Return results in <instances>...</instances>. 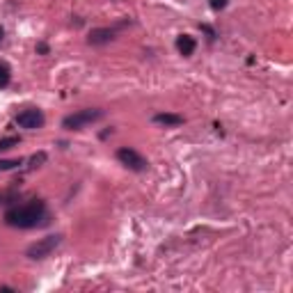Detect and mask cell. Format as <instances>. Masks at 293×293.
<instances>
[{
    "label": "cell",
    "mask_w": 293,
    "mask_h": 293,
    "mask_svg": "<svg viewBox=\"0 0 293 293\" xmlns=\"http://www.w3.org/2000/svg\"><path fill=\"white\" fill-rule=\"evenodd\" d=\"M5 222L16 229H35L48 225V209L44 200H30L21 206H12L5 213Z\"/></svg>",
    "instance_id": "1"
},
{
    "label": "cell",
    "mask_w": 293,
    "mask_h": 293,
    "mask_svg": "<svg viewBox=\"0 0 293 293\" xmlns=\"http://www.w3.org/2000/svg\"><path fill=\"white\" fill-rule=\"evenodd\" d=\"M103 110L101 108H82V110H76V113L67 115V117L62 119V129L67 131H82L85 126H89V124L99 122V119H103Z\"/></svg>",
    "instance_id": "2"
},
{
    "label": "cell",
    "mask_w": 293,
    "mask_h": 293,
    "mask_svg": "<svg viewBox=\"0 0 293 293\" xmlns=\"http://www.w3.org/2000/svg\"><path fill=\"white\" fill-rule=\"evenodd\" d=\"M62 238H64L62 234H53V236L39 238V241H35L32 245H28L26 257H28V259H32V261H39V259L51 257V254L55 252V247H60Z\"/></svg>",
    "instance_id": "3"
},
{
    "label": "cell",
    "mask_w": 293,
    "mask_h": 293,
    "mask_svg": "<svg viewBox=\"0 0 293 293\" xmlns=\"http://www.w3.org/2000/svg\"><path fill=\"white\" fill-rule=\"evenodd\" d=\"M117 160L124 165V167H129V170H133V172H144L147 167H149V160L144 158L140 151H135L133 147H119Z\"/></svg>",
    "instance_id": "4"
},
{
    "label": "cell",
    "mask_w": 293,
    "mask_h": 293,
    "mask_svg": "<svg viewBox=\"0 0 293 293\" xmlns=\"http://www.w3.org/2000/svg\"><path fill=\"white\" fill-rule=\"evenodd\" d=\"M16 124H19L21 129L37 131L46 124V117H44V113H41L39 108H26V110H21V113L16 115Z\"/></svg>",
    "instance_id": "5"
},
{
    "label": "cell",
    "mask_w": 293,
    "mask_h": 293,
    "mask_svg": "<svg viewBox=\"0 0 293 293\" xmlns=\"http://www.w3.org/2000/svg\"><path fill=\"white\" fill-rule=\"evenodd\" d=\"M119 28H94V30L89 32V37H87V44L89 46H103V44H110V41L117 37Z\"/></svg>",
    "instance_id": "6"
},
{
    "label": "cell",
    "mask_w": 293,
    "mask_h": 293,
    "mask_svg": "<svg viewBox=\"0 0 293 293\" xmlns=\"http://www.w3.org/2000/svg\"><path fill=\"white\" fill-rule=\"evenodd\" d=\"M195 48H197L195 37H190V35H179L176 37V51H179L183 57H190L192 53H195Z\"/></svg>",
    "instance_id": "7"
},
{
    "label": "cell",
    "mask_w": 293,
    "mask_h": 293,
    "mask_svg": "<svg viewBox=\"0 0 293 293\" xmlns=\"http://www.w3.org/2000/svg\"><path fill=\"white\" fill-rule=\"evenodd\" d=\"M154 122L160 124V126H181L183 117L174 115V113H158V115H154Z\"/></svg>",
    "instance_id": "8"
},
{
    "label": "cell",
    "mask_w": 293,
    "mask_h": 293,
    "mask_svg": "<svg viewBox=\"0 0 293 293\" xmlns=\"http://www.w3.org/2000/svg\"><path fill=\"white\" fill-rule=\"evenodd\" d=\"M10 82H12V69H10V64L0 62V89H5Z\"/></svg>",
    "instance_id": "9"
},
{
    "label": "cell",
    "mask_w": 293,
    "mask_h": 293,
    "mask_svg": "<svg viewBox=\"0 0 293 293\" xmlns=\"http://www.w3.org/2000/svg\"><path fill=\"white\" fill-rule=\"evenodd\" d=\"M19 144H21V138H16V135L3 138L0 140V151H7V149H12V147H19Z\"/></svg>",
    "instance_id": "10"
},
{
    "label": "cell",
    "mask_w": 293,
    "mask_h": 293,
    "mask_svg": "<svg viewBox=\"0 0 293 293\" xmlns=\"http://www.w3.org/2000/svg\"><path fill=\"white\" fill-rule=\"evenodd\" d=\"M23 160H0V172H7V170H14Z\"/></svg>",
    "instance_id": "11"
},
{
    "label": "cell",
    "mask_w": 293,
    "mask_h": 293,
    "mask_svg": "<svg viewBox=\"0 0 293 293\" xmlns=\"http://www.w3.org/2000/svg\"><path fill=\"white\" fill-rule=\"evenodd\" d=\"M227 3H229V0H209V5H211L216 12L225 10V7H227Z\"/></svg>",
    "instance_id": "12"
},
{
    "label": "cell",
    "mask_w": 293,
    "mask_h": 293,
    "mask_svg": "<svg viewBox=\"0 0 293 293\" xmlns=\"http://www.w3.org/2000/svg\"><path fill=\"white\" fill-rule=\"evenodd\" d=\"M37 51H39V53H44V55H46V53H48V46H46V44H39V46H37Z\"/></svg>",
    "instance_id": "13"
},
{
    "label": "cell",
    "mask_w": 293,
    "mask_h": 293,
    "mask_svg": "<svg viewBox=\"0 0 293 293\" xmlns=\"http://www.w3.org/2000/svg\"><path fill=\"white\" fill-rule=\"evenodd\" d=\"M3 37H5V28L0 26V41H3Z\"/></svg>",
    "instance_id": "14"
},
{
    "label": "cell",
    "mask_w": 293,
    "mask_h": 293,
    "mask_svg": "<svg viewBox=\"0 0 293 293\" xmlns=\"http://www.w3.org/2000/svg\"><path fill=\"white\" fill-rule=\"evenodd\" d=\"M0 202H3V197H0Z\"/></svg>",
    "instance_id": "15"
}]
</instances>
